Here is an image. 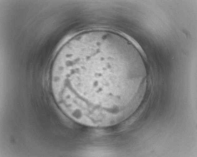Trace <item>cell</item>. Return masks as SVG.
Returning a JSON list of instances; mask_svg holds the SVG:
<instances>
[{
    "label": "cell",
    "mask_w": 197,
    "mask_h": 157,
    "mask_svg": "<svg viewBox=\"0 0 197 157\" xmlns=\"http://www.w3.org/2000/svg\"><path fill=\"white\" fill-rule=\"evenodd\" d=\"M140 76L135 61L123 51L97 46L62 62L58 81L65 98L88 114H115L134 100Z\"/></svg>",
    "instance_id": "6da1fadb"
}]
</instances>
